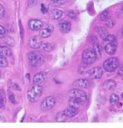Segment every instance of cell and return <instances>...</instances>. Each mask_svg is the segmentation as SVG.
<instances>
[{
    "label": "cell",
    "mask_w": 123,
    "mask_h": 128,
    "mask_svg": "<svg viewBox=\"0 0 123 128\" xmlns=\"http://www.w3.org/2000/svg\"><path fill=\"white\" fill-rule=\"evenodd\" d=\"M69 98L70 106L76 108L80 107L87 101V96L86 93L78 88L71 90L69 92Z\"/></svg>",
    "instance_id": "cell-1"
},
{
    "label": "cell",
    "mask_w": 123,
    "mask_h": 128,
    "mask_svg": "<svg viewBox=\"0 0 123 128\" xmlns=\"http://www.w3.org/2000/svg\"><path fill=\"white\" fill-rule=\"evenodd\" d=\"M28 62L30 66L34 68H38L44 63V56L38 52H31L28 55Z\"/></svg>",
    "instance_id": "cell-2"
},
{
    "label": "cell",
    "mask_w": 123,
    "mask_h": 128,
    "mask_svg": "<svg viewBox=\"0 0 123 128\" xmlns=\"http://www.w3.org/2000/svg\"><path fill=\"white\" fill-rule=\"evenodd\" d=\"M42 94V88L38 84L31 86L28 90L27 96L28 100L31 103H35L38 100Z\"/></svg>",
    "instance_id": "cell-3"
},
{
    "label": "cell",
    "mask_w": 123,
    "mask_h": 128,
    "mask_svg": "<svg viewBox=\"0 0 123 128\" xmlns=\"http://www.w3.org/2000/svg\"><path fill=\"white\" fill-rule=\"evenodd\" d=\"M97 59V55L94 49L92 48H87L83 51L82 54V62L88 65L94 63Z\"/></svg>",
    "instance_id": "cell-4"
},
{
    "label": "cell",
    "mask_w": 123,
    "mask_h": 128,
    "mask_svg": "<svg viewBox=\"0 0 123 128\" xmlns=\"http://www.w3.org/2000/svg\"><path fill=\"white\" fill-rule=\"evenodd\" d=\"M120 62L116 57H111L105 61L103 64V67L107 72H114L118 68Z\"/></svg>",
    "instance_id": "cell-5"
},
{
    "label": "cell",
    "mask_w": 123,
    "mask_h": 128,
    "mask_svg": "<svg viewBox=\"0 0 123 128\" xmlns=\"http://www.w3.org/2000/svg\"><path fill=\"white\" fill-rule=\"evenodd\" d=\"M55 103L56 101L53 96H48L41 102L40 108L43 111H48L54 106Z\"/></svg>",
    "instance_id": "cell-6"
},
{
    "label": "cell",
    "mask_w": 123,
    "mask_h": 128,
    "mask_svg": "<svg viewBox=\"0 0 123 128\" xmlns=\"http://www.w3.org/2000/svg\"><path fill=\"white\" fill-rule=\"evenodd\" d=\"M117 40H114L110 41V42H106V45H105V51L108 54H115L117 48Z\"/></svg>",
    "instance_id": "cell-7"
},
{
    "label": "cell",
    "mask_w": 123,
    "mask_h": 128,
    "mask_svg": "<svg viewBox=\"0 0 123 128\" xmlns=\"http://www.w3.org/2000/svg\"><path fill=\"white\" fill-rule=\"evenodd\" d=\"M58 26L61 32L63 34H68L71 30V24L69 21L66 20H60L59 22Z\"/></svg>",
    "instance_id": "cell-8"
},
{
    "label": "cell",
    "mask_w": 123,
    "mask_h": 128,
    "mask_svg": "<svg viewBox=\"0 0 123 128\" xmlns=\"http://www.w3.org/2000/svg\"><path fill=\"white\" fill-rule=\"evenodd\" d=\"M103 74V70L101 68L96 67V68H92L89 71V75L90 77L94 79V80H97L99 79Z\"/></svg>",
    "instance_id": "cell-9"
},
{
    "label": "cell",
    "mask_w": 123,
    "mask_h": 128,
    "mask_svg": "<svg viewBox=\"0 0 123 128\" xmlns=\"http://www.w3.org/2000/svg\"><path fill=\"white\" fill-rule=\"evenodd\" d=\"M73 86L76 88H87L90 86V82L87 79H78L73 82Z\"/></svg>",
    "instance_id": "cell-10"
},
{
    "label": "cell",
    "mask_w": 123,
    "mask_h": 128,
    "mask_svg": "<svg viewBox=\"0 0 123 128\" xmlns=\"http://www.w3.org/2000/svg\"><path fill=\"white\" fill-rule=\"evenodd\" d=\"M28 44L30 47L33 48H39L41 47L43 43L38 37L34 36L29 39Z\"/></svg>",
    "instance_id": "cell-11"
},
{
    "label": "cell",
    "mask_w": 123,
    "mask_h": 128,
    "mask_svg": "<svg viewBox=\"0 0 123 128\" xmlns=\"http://www.w3.org/2000/svg\"><path fill=\"white\" fill-rule=\"evenodd\" d=\"M53 31H54V27H53V26L48 25L46 28H44V29H41L40 33H39V36H40V37H41V38H45L49 37L52 35V34L53 33Z\"/></svg>",
    "instance_id": "cell-12"
},
{
    "label": "cell",
    "mask_w": 123,
    "mask_h": 128,
    "mask_svg": "<svg viewBox=\"0 0 123 128\" xmlns=\"http://www.w3.org/2000/svg\"><path fill=\"white\" fill-rule=\"evenodd\" d=\"M28 26L32 30H38L43 26V22L39 20H31L28 22Z\"/></svg>",
    "instance_id": "cell-13"
},
{
    "label": "cell",
    "mask_w": 123,
    "mask_h": 128,
    "mask_svg": "<svg viewBox=\"0 0 123 128\" xmlns=\"http://www.w3.org/2000/svg\"><path fill=\"white\" fill-rule=\"evenodd\" d=\"M46 78H47L46 74L44 72H38L35 75L34 78V84L40 85L41 83H43L44 82H45Z\"/></svg>",
    "instance_id": "cell-14"
},
{
    "label": "cell",
    "mask_w": 123,
    "mask_h": 128,
    "mask_svg": "<svg viewBox=\"0 0 123 128\" xmlns=\"http://www.w3.org/2000/svg\"><path fill=\"white\" fill-rule=\"evenodd\" d=\"M64 113L68 117H74L79 113V110H78V108L70 106L69 107L64 109Z\"/></svg>",
    "instance_id": "cell-15"
},
{
    "label": "cell",
    "mask_w": 123,
    "mask_h": 128,
    "mask_svg": "<svg viewBox=\"0 0 123 128\" xmlns=\"http://www.w3.org/2000/svg\"><path fill=\"white\" fill-rule=\"evenodd\" d=\"M104 89L107 90V91H112L114 90L116 87V83L114 80H109L106 81L104 85H103Z\"/></svg>",
    "instance_id": "cell-16"
},
{
    "label": "cell",
    "mask_w": 123,
    "mask_h": 128,
    "mask_svg": "<svg viewBox=\"0 0 123 128\" xmlns=\"http://www.w3.org/2000/svg\"><path fill=\"white\" fill-rule=\"evenodd\" d=\"M62 11L60 10H58V9H53L51 10L50 12V18L52 19V20H58L61 18L62 16Z\"/></svg>",
    "instance_id": "cell-17"
},
{
    "label": "cell",
    "mask_w": 123,
    "mask_h": 128,
    "mask_svg": "<svg viewBox=\"0 0 123 128\" xmlns=\"http://www.w3.org/2000/svg\"><path fill=\"white\" fill-rule=\"evenodd\" d=\"M96 29V33L98 34V35H99V36L102 38L103 40L105 39L107 36H108V31L104 28V27H102V26H97V27L95 28Z\"/></svg>",
    "instance_id": "cell-18"
},
{
    "label": "cell",
    "mask_w": 123,
    "mask_h": 128,
    "mask_svg": "<svg viewBox=\"0 0 123 128\" xmlns=\"http://www.w3.org/2000/svg\"><path fill=\"white\" fill-rule=\"evenodd\" d=\"M11 54V51L7 46H0V56H8Z\"/></svg>",
    "instance_id": "cell-19"
},
{
    "label": "cell",
    "mask_w": 123,
    "mask_h": 128,
    "mask_svg": "<svg viewBox=\"0 0 123 128\" xmlns=\"http://www.w3.org/2000/svg\"><path fill=\"white\" fill-rule=\"evenodd\" d=\"M4 42L7 44V45L10 46H14L15 43H14V40L12 36H6L4 37Z\"/></svg>",
    "instance_id": "cell-20"
},
{
    "label": "cell",
    "mask_w": 123,
    "mask_h": 128,
    "mask_svg": "<svg viewBox=\"0 0 123 128\" xmlns=\"http://www.w3.org/2000/svg\"><path fill=\"white\" fill-rule=\"evenodd\" d=\"M120 101L119 96L116 94H112L110 96V103L112 106H115Z\"/></svg>",
    "instance_id": "cell-21"
},
{
    "label": "cell",
    "mask_w": 123,
    "mask_h": 128,
    "mask_svg": "<svg viewBox=\"0 0 123 128\" xmlns=\"http://www.w3.org/2000/svg\"><path fill=\"white\" fill-rule=\"evenodd\" d=\"M68 116L64 114V112H60L56 116V120L57 122H64L66 120V118Z\"/></svg>",
    "instance_id": "cell-22"
},
{
    "label": "cell",
    "mask_w": 123,
    "mask_h": 128,
    "mask_svg": "<svg viewBox=\"0 0 123 128\" xmlns=\"http://www.w3.org/2000/svg\"><path fill=\"white\" fill-rule=\"evenodd\" d=\"M111 18V17H110V14L107 10L104 11V12H102L101 14H100V20H102V21H106V20H108L109 18Z\"/></svg>",
    "instance_id": "cell-23"
},
{
    "label": "cell",
    "mask_w": 123,
    "mask_h": 128,
    "mask_svg": "<svg viewBox=\"0 0 123 128\" xmlns=\"http://www.w3.org/2000/svg\"><path fill=\"white\" fill-rule=\"evenodd\" d=\"M94 52H96V55H97V57H101V48H100V45L98 44H94Z\"/></svg>",
    "instance_id": "cell-24"
},
{
    "label": "cell",
    "mask_w": 123,
    "mask_h": 128,
    "mask_svg": "<svg viewBox=\"0 0 123 128\" xmlns=\"http://www.w3.org/2000/svg\"><path fill=\"white\" fill-rule=\"evenodd\" d=\"M41 48L45 51V52H52V46L48 44V43H45V44H43L42 46H41Z\"/></svg>",
    "instance_id": "cell-25"
},
{
    "label": "cell",
    "mask_w": 123,
    "mask_h": 128,
    "mask_svg": "<svg viewBox=\"0 0 123 128\" xmlns=\"http://www.w3.org/2000/svg\"><path fill=\"white\" fill-rule=\"evenodd\" d=\"M8 65V61L5 58V56H0V67L1 68H5Z\"/></svg>",
    "instance_id": "cell-26"
},
{
    "label": "cell",
    "mask_w": 123,
    "mask_h": 128,
    "mask_svg": "<svg viewBox=\"0 0 123 128\" xmlns=\"http://www.w3.org/2000/svg\"><path fill=\"white\" fill-rule=\"evenodd\" d=\"M106 26L108 28H113L115 26V20L112 19V18H110L106 21Z\"/></svg>",
    "instance_id": "cell-27"
},
{
    "label": "cell",
    "mask_w": 123,
    "mask_h": 128,
    "mask_svg": "<svg viewBox=\"0 0 123 128\" xmlns=\"http://www.w3.org/2000/svg\"><path fill=\"white\" fill-rule=\"evenodd\" d=\"M6 103V100H5V96L4 94H3V92L0 93V108H2L3 106H4Z\"/></svg>",
    "instance_id": "cell-28"
},
{
    "label": "cell",
    "mask_w": 123,
    "mask_h": 128,
    "mask_svg": "<svg viewBox=\"0 0 123 128\" xmlns=\"http://www.w3.org/2000/svg\"><path fill=\"white\" fill-rule=\"evenodd\" d=\"M67 15H68V17L70 18H71V19H75L76 18V17H77V15H76V14L74 11H72V10H69L68 11V12H67Z\"/></svg>",
    "instance_id": "cell-29"
},
{
    "label": "cell",
    "mask_w": 123,
    "mask_h": 128,
    "mask_svg": "<svg viewBox=\"0 0 123 128\" xmlns=\"http://www.w3.org/2000/svg\"><path fill=\"white\" fill-rule=\"evenodd\" d=\"M52 4H54L55 5H62L65 3L64 0H52Z\"/></svg>",
    "instance_id": "cell-30"
},
{
    "label": "cell",
    "mask_w": 123,
    "mask_h": 128,
    "mask_svg": "<svg viewBox=\"0 0 123 128\" xmlns=\"http://www.w3.org/2000/svg\"><path fill=\"white\" fill-rule=\"evenodd\" d=\"M87 68L86 66H80L79 69H78V72L80 74H85L87 72Z\"/></svg>",
    "instance_id": "cell-31"
},
{
    "label": "cell",
    "mask_w": 123,
    "mask_h": 128,
    "mask_svg": "<svg viewBox=\"0 0 123 128\" xmlns=\"http://www.w3.org/2000/svg\"><path fill=\"white\" fill-rule=\"evenodd\" d=\"M9 98H10V101L11 103H12L14 104H17V101L15 100V98H14V96L11 92L9 94Z\"/></svg>",
    "instance_id": "cell-32"
},
{
    "label": "cell",
    "mask_w": 123,
    "mask_h": 128,
    "mask_svg": "<svg viewBox=\"0 0 123 128\" xmlns=\"http://www.w3.org/2000/svg\"><path fill=\"white\" fill-rule=\"evenodd\" d=\"M4 14H5L4 8L3 7L2 5H1V4H0V19H2V18H4Z\"/></svg>",
    "instance_id": "cell-33"
},
{
    "label": "cell",
    "mask_w": 123,
    "mask_h": 128,
    "mask_svg": "<svg viewBox=\"0 0 123 128\" xmlns=\"http://www.w3.org/2000/svg\"><path fill=\"white\" fill-rule=\"evenodd\" d=\"M5 36V29L3 26L0 25V38H3Z\"/></svg>",
    "instance_id": "cell-34"
},
{
    "label": "cell",
    "mask_w": 123,
    "mask_h": 128,
    "mask_svg": "<svg viewBox=\"0 0 123 128\" xmlns=\"http://www.w3.org/2000/svg\"><path fill=\"white\" fill-rule=\"evenodd\" d=\"M41 11L42 12V13H44V14L46 13V12H48V8H46V7H45V5H44V4H41Z\"/></svg>",
    "instance_id": "cell-35"
},
{
    "label": "cell",
    "mask_w": 123,
    "mask_h": 128,
    "mask_svg": "<svg viewBox=\"0 0 123 128\" xmlns=\"http://www.w3.org/2000/svg\"><path fill=\"white\" fill-rule=\"evenodd\" d=\"M118 74L123 77V64L121 65L118 69Z\"/></svg>",
    "instance_id": "cell-36"
},
{
    "label": "cell",
    "mask_w": 123,
    "mask_h": 128,
    "mask_svg": "<svg viewBox=\"0 0 123 128\" xmlns=\"http://www.w3.org/2000/svg\"><path fill=\"white\" fill-rule=\"evenodd\" d=\"M20 36L22 38L23 37V29H22V26L20 21Z\"/></svg>",
    "instance_id": "cell-37"
},
{
    "label": "cell",
    "mask_w": 123,
    "mask_h": 128,
    "mask_svg": "<svg viewBox=\"0 0 123 128\" xmlns=\"http://www.w3.org/2000/svg\"><path fill=\"white\" fill-rule=\"evenodd\" d=\"M122 35H123V27L122 28Z\"/></svg>",
    "instance_id": "cell-38"
},
{
    "label": "cell",
    "mask_w": 123,
    "mask_h": 128,
    "mask_svg": "<svg viewBox=\"0 0 123 128\" xmlns=\"http://www.w3.org/2000/svg\"><path fill=\"white\" fill-rule=\"evenodd\" d=\"M0 77H1V72H0Z\"/></svg>",
    "instance_id": "cell-39"
},
{
    "label": "cell",
    "mask_w": 123,
    "mask_h": 128,
    "mask_svg": "<svg viewBox=\"0 0 123 128\" xmlns=\"http://www.w3.org/2000/svg\"><path fill=\"white\" fill-rule=\"evenodd\" d=\"M122 96H123V95H122Z\"/></svg>",
    "instance_id": "cell-40"
},
{
    "label": "cell",
    "mask_w": 123,
    "mask_h": 128,
    "mask_svg": "<svg viewBox=\"0 0 123 128\" xmlns=\"http://www.w3.org/2000/svg\"><path fill=\"white\" fill-rule=\"evenodd\" d=\"M122 9H123V7H122Z\"/></svg>",
    "instance_id": "cell-41"
}]
</instances>
